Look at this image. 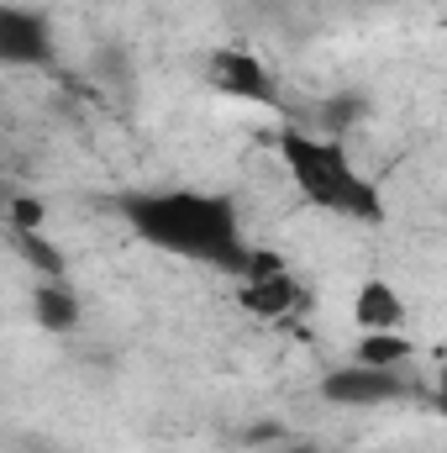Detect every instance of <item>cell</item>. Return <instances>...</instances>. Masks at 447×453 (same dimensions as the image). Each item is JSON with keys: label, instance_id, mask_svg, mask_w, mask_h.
Masks as SVG:
<instances>
[{"label": "cell", "instance_id": "obj_1", "mask_svg": "<svg viewBox=\"0 0 447 453\" xmlns=\"http://www.w3.org/2000/svg\"><path fill=\"white\" fill-rule=\"evenodd\" d=\"M121 222L132 226V237H142L158 253L206 264V269H231L242 274L253 242L242 237L237 201L216 190H195V185H174V190H126L116 201Z\"/></svg>", "mask_w": 447, "mask_h": 453}, {"label": "cell", "instance_id": "obj_2", "mask_svg": "<svg viewBox=\"0 0 447 453\" xmlns=\"http://www.w3.org/2000/svg\"><path fill=\"white\" fill-rule=\"evenodd\" d=\"M279 158L295 180V190L332 211V217H347V222H384V201L374 190V180L347 158V148L332 142V137H316V132H300V127H284L279 132Z\"/></svg>", "mask_w": 447, "mask_h": 453}, {"label": "cell", "instance_id": "obj_3", "mask_svg": "<svg viewBox=\"0 0 447 453\" xmlns=\"http://www.w3.org/2000/svg\"><path fill=\"white\" fill-rule=\"evenodd\" d=\"M53 58V27L32 5H0V64L5 69H37Z\"/></svg>", "mask_w": 447, "mask_h": 453}, {"label": "cell", "instance_id": "obj_4", "mask_svg": "<svg viewBox=\"0 0 447 453\" xmlns=\"http://www.w3.org/2000/svg\"><path fill=\"white\" fill-rule=\"evenodd\" d=\"M322 395L332 406H390L405 395V380L390 374V369H363V364H347V369H332L322 380Z\"/></svg>", "mask_w": 447, "mask_h": 453}, {"label": "cell", "instance_id": "obj_5", "mask_svg": "<svg viewBox=\"0 0 447 453\" xmlns=\"http://www.w3.org/2000/svg\"><path fill=\"white\" fill-rule=\"evenodd\" d=\"M211 85L231 101H269L274 80L263 69V58H253L247 48H216L211 53Z\"/></svg>", "mask_w": 447, "mask_h": 453}, {"label": "cell", "instance_id": "obj_6", "mask_svg": "<svg viewBox=\"0 0 447 453\" xmlns=\"http://www.w3.org/2000/svg\"><path fill=\"white\" fill-rule=\"evenodd\" d=\"M352 322H358V333H400V322H405V296L390 285V280H363L358 285V296H352Z\"/></svg>", "mask_w": 447, "mask_h": 453}, {"label": "cell", "instance_id": "obj_7", "mask_svg": "<svg viewBox=\"0 0 447 453\" xmlns=\"http://www.w3.org/2000/svg\"><path fill=\"white\" fill-rule=\"evenodd\" d=\"M32 311L48 333H74L80 327V296L64 285V280H42L37 296H32Z\"/></svg>", "mask_w": 447, "mask_h": 453}, {"label": "cell", "instance_id": "obj_8", "mask_svg": "<svg viewBox=\"0 0 447 453\" xmlns=\"http://www.w3.org/2000/svg\"><path fill=\"white\" fill-rule=\"evenodd\" d=\"M411 338L405 333H363L358 348H352V364H363V369H390V374H400L405 364H411Z\"/></svg>", "mask_w": 447, "mask_h": 453}, {"label": "cell", "instance_id": "obj_9", "mask_svg": "<svg viewBox=\"0 0 447 453\" xmlns=\"http://www.w3.org/2000/svg\"><path fill=\"white\" fill-rule=\"evenodd\" d=\"M279 453H316L311 443H290V449H279Z\"/></svg>", "mask_w": 447, "mask_h": 453}]
</instances>
